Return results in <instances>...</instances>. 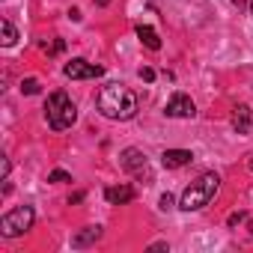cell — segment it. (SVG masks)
<instances>
[{
	"instance_id": "obj_11",
	"label": "cell",
	"mask_w": 253,
	"mask_h": 253,
	"mask_svg": "<svg viewBox=\"0 0 253 253\" xmlns=\"http://www.w3.org/2000/svg\"><path fill=\"white\" fill-rule=\"evenodd\" d=\"M104 197H107V203L122 206V203H131V200H134V191H131L128 185H116V188H107Z\"/></svg>"
},
{
	"instance_id": "obj_18",
	"label": "cell",
	"mask_w": 253,
	"mask_h": 253,
	"mask_svg": "<svg viewBox=\"0 0 253 253\" xmlns=\"http://www.w3.org/2000/svg\"><path fill=\"white\" fill-rule=\"evenodd\" d=\"M137 75H140V81H146V84H152V81H155V69H149V66H143Z\"/></svg>"
},
{
	"instance_id": "obj_1",
	"label": "cell",
	"mask_w": 253,
	"mask_h": 253,
	"mask_svg": "<svg viewBox=\"0 0 253 253\" xmlns=\"http://www.w3.org/2000/svg\"><path fill=\"white\" fill-rule=\"evenodd\" d=\"M95 107L104 119H113V122H125V119H134L137 116V95L134 89H128L125 84L113 81V84H104L95 95Z\"/></svg>"
},
{
	"instance_id": "obj_25",
	"label": "cell",
	"mask_w": 253,
	"mask_h": 253,
	"mask_svg": "<svg viewBox=\"0 0 253 253\" xmlns=\"http://www.w3.org/2000/svg\"><path fill=\"white\" fill-rule=\"evenodd\" d=\"M247 167H250V170H253V158H250V161H247Z\"/></svg>"
},
{
	"instance_id": "obj_14",
	"label": "cell",
	"mask_w": 253,
	"mask_h": 253,
	"mask_svg": "<svg viewBox=\"0 0 253 253\" xmlns=\"http://www.w3.org/2000/svg\"><path fill=\"white\" fill-rule=\"evenodd\" d=\"M39 89H42V86H39V81H36V78H27V81H21V92H24V95H36Z\"/></svg>"
},
{
	"instance_id": "obj_4",
	"label": "cell",
	"mask_w": 253,
	"mask_h": 253,
	"mask_svg": "<svg viewBox=\"0 0 253 253\" xmlns=\"http://www.w3.org/2000/svg\"><path fill=\"white\" fill-rule=\"evenodd\" d=\"M33 220H36L33 206H18V209H12V211H6L3 217H0V232H3L6 238H18V235H24L33 226Z\"/></svg>"
},
{
	"instance_id": "obj_2",
	"label": "cell",
	"mask_w": 253,
	"mask_h": 253,
	"mask_svg": "<svg viewBox=\"0 0 253 253\" xmlns=\"http://www.w3.org/2000/svg\"><path fill=\"white\" fill-rule=\"evenodd\" d=\"M217 188H220V176H217V173H203L197 182H191V185L185 188V194H182V200H179V209H185V211H200V209H206V206L214 200Z\"/></svg>"
},
{
	"instance_id": "obj_21",
	"label": "cell",
	"mask_w": 253,
	"mask_h": 253,
	"mask_svg": "<svg viewBox=\"0 0 253 253\" xmlns=\"http://www.w3.org/2000/svg\"><path fill=\"white\" fill-rule=\"evenodd\" d=\"M149 250H152V253H155V250H167V241H155V244H152Z\"/></svg>"
},
{
	"instance_id": "obj_12",
	"label": "cell",
	"mask_w": 253,
	"mask_h": 253,
	"mask_svg": "<svg viewBox=\"0 0 253 253\" xmlns=\"http://www.w3.org/2000/svg\"><path fill=\"white\" fill-rule=\"evenodd\" d=\"M137 39H140L149 51H161V36H158L149 24H140V27H137Z\"/></svg>"
},
{
	"instance_id": "obj_10",
	"label": "cell",
	"mask_w": 253,
	"mask_h": 253,
	"mask_svg": "<svg viewBox=\"0 0 253 253\" xmlns=\"http://www.w3.org/2000/svg\"><path fill=\"white\" fill-rule=\"evenodd\" d=\"M98 238H101V226H84V229H78V232L72 235V247H75V250H81V247L95 244Z\"/></svg>"
},
{
	"instance_id": "obj_22",
	"label": "cell",
	"mask_w": 253,
	"mask_h": 253,
	"mask_svg": "<svg viewBox=\"0 0 253 253\" xmlns=\"http://www.w3.org/2000/svg\"><path fill=\"white\" fill-rule=\"evenodd\" d=\"M69 18L72 21H81V9H69Z\"/></svg>"
},
{
	"instance_id": "obj_24",
	"label": "cell",
	"mask_w": 253,
	"mask_h": 253,
	"mask_svg": "<svg viewBox=\"0 0 253 253\" xmlns=\"http://www.w3.org/2000/svg\"><path fill=\"white\" fill-rule=\"evenodd\" d=\"M95 3H98V6H107V3H110V0H95Z\"/></svg>"
},
{
	"instance_id": "obj_26",
	"label": "cell",
	"mask_w": 253,
	"mask_h": 253,
	"mask_svg": "<svg viewBox=\"0 0 253 253\" xmlns=\"http://www.w3.org/2000/svg\"><path fill=\"white\" fill-rule=\"evenodd\" d=\"M250 15H253V0H250Z\"/></svg>"
},
{
	"instance_id": "obj_8",
	"label": "cell",
	"mask_w": 253,
	"mask_h": 253,
	"mask_svg": "<svg viewBox=\"0 0 253 253\" xmlns=\"http://www.w3.org/2000/svg\"><path fill=\"white\" fill-rule=\"evenodd\" d=\"M191 161H194V152L191 149H164V155H161V164L167 170H179V167H185Z\"/></svg>"
},
{
	"instance_id": "obj_9",
	"label": "cell",
	"mask_w": 253,
	"mask_h": 253,
	"mask_svg": "<svg viewBox=\"0 0 253 253\" xmlns=\"http://www.w3.org/2000/svg\"><path fill=\"white\" fill-rule=\"evenodd\" d=\"M232 128L238 131V134H250V128H253V110L247 107V104H238L235 110H232Z\"/></svg>"
},
{
	"instance_id": "obj_19",
	"label": "cell",
	"mask_w": 253,
	"mask_h": 253,
	"mask_svg": "<svg viewBox=\"0 0 253 253\" xmlns=\"http://www.w3.org/2000/svg\"><path fill=\"white\" fill-rule=\"evenodd\" d=\"M0 176H3V179L9 176V158H3V161H0Z\"/></svg>"
},
{
	"instance_id": "obj_3",
	"label": "cell",
	"mask_w": 253,
	"mask_h": 253,
	"mask_svg": "<svg viewBox=\"0 0 253 253\" xmlns=\"http://www.w3.org/2000/svg\"><path fill=\"white\" fill-rule=\"evenodd\" d=\"M45 116H48V125H51L54 131H66V128H72L75 119H78V107H75V101L63 89H57V92L48 95Z\"/></svg>"
},
{
	"instance_id": "obj_13",
	"label": "cell",
	"mask_w": 253,
	"mask_h": 253,
	"mask_svg": "<svg viewBox=\"0 0 253 253\" xmlns=\"http://www.w3.org/2000/svg\"><path fill=\"white\" fill-rule=\"evenodd\" d=\"M0 30H3V39H0V42H3V48H12V45L18 42V33H15V27H12V21H9V18L0 21Z\"/></svg>"
},
{
	"instance_id": "obj_16",
	"label": "cell",
	"mask_w": 253,
	"mask_h": 253,
	"mask_svg": "<svg viewBox=\"0 0 253 253\" xmlns=\"http://www.w3.org/2000/svg\"><path fill=\"white\" fill-rule=\"evenodd\" d=\"M158 209H161V211H170V209H176V203H173V197H170V194H164V197L158 200Z\"/></svg>"
},
{
	"instance_id": "obj_23",
	"label": "cell",
	"mask_w": 253,
	"mask_h": 253,
	"mask_svg": "<svg viewBox=\"0 0 253 253\" xmlns=\"http://www.w3.org/2000/svg\"><path fill=\"white\" fill-rule=\"evenodd\" d=\"M232 6H244V3H250V0H229Z\"/></svg>"
},
{
	"instance_id": "obj_7",
	"label": "cell",
	"mask_w": 253,
	"mask_h": 253,
	"mask_svg": "<svg viewBox=\"0 0 253 253\" xmlns=\"http://www.w3.org/2000/svg\"><path fill=\"white\" fill-rule=\"evenodd\" d=\"M164 116H170V119H194V116H197V104H194L191 95L173 92L170 101L164 104Z\"/></svg>"
},
{
	"instance_id": "obj_17",
	"label": "cell",
	"mask_w": 253,
	"mask_h": 253,
	"mask_svg": "<svg viewBox=\"0 0 253 253\" xmlns=\"http://www.w3.org/2000/svg\"><path fill=\"white\" fill-rule=\"evenodd\" d=\"M241 220H247V211H232V214L226 217V223H229V226H238Z\"/></svg>"
},
{
	"instance_id": "obj_6",
	"label": "cell",
	"mask_w": 253,
	"mask_h": 253,
	"mask_svg": "<svg viewBox=\"0 0 253 253\" xmlns=\"http://www.w3.org/2000/svg\"><path fill=\"white\" fill-rule=\"evenodd\" d=\"M63 75H66L69 81H95V78L104 75V69L95 66V63H86V60L75 57V60H69V63L63 66Z\"/></svg>"
},
{
	"instance_id": "obj_5",
	"label": "cell",
	"mask_w": 253,
	"mask_h": 253,
	"mask_svg": "<svg viewBox=\"0 0 253 253\" xmlns=\"http://www.w3.org/2000/svg\"><path fill=\"white\" fill-rule=\"evenodd\" d=\"M119 164H122V170H125V173H131V176H146V179L152 182L149 158H146V152H143V149H134V146L122 149V152H119Z\"/></svg>"
},
{
	"instance_id": "obj_15",
	"label": "cell",
	"mask_w": 253,
	"mask_h": 253,
	"mask_svg": "<svg viewBox=\"0 0 253 253\" xmlns=\"http://www.w3.org/2000/svg\"><path fill=\"white\" fill-rule=\"evenodd\" d=\"M48 182L60 185V182H72V176H69L66 170H51V173H48Z\"/></svg>"
},
{
	"instance_id": "obj_20",
	"label": "cell",
	"mask_w": 253,
	"mask_h": 253,
	"mask_svg": "<svg viewBox=\"0 0 253 253\" xmlns=\"http://www.w3.org/2000/svg\"><path fill=\"white\" fill-rule=\"evenodd\" d=\"M63 48H66V42H63V39H57V42H54V45H51V54H60V51H63Z\"/></svg>"
}]
</instances>
